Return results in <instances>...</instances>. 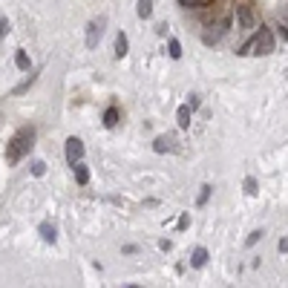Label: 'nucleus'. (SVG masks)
<instances>
[{
  "instance_id": "1",
  "label": "nucleus",
  "mask_w": 288,
  "mask_h": 288,
  "mask_svg": "<svg viewBox=\"0 0 288 288\" xmlns=\"http://www.w3.org/2000/svg\"><path fill=\"white\" fill-rule=\"evenodd\" d=\"M32 141H35V127H21L14 133V138L6 144V161L9 165H17L29 150H32Z\"/></svg>"
},
{
  "instance_id": "2",
  "label": "nucleus",
  "mask_w": 288,
  "mask_h": 288,
  "mask_svg": "<svg viewBox=\"0 0 288 288\" xmlns=\"http://www.w3.org/2000/svg\"><path fill=\"white\" fill-rule=\"evenodd\" d=\"M274 52V32L268 26H259V32L254 35V41H248L239 49V55H271Z\"/></svg>"
},
{
  "instance_id": "3",
  "label": "nucleus",
  "mask_w": 288,
  "mask_h": 288,
  "mask_svg": "<svg viewBox=\"0 0 288 288\" xmlns=\"http://www.w3.org/2000/svg\"><path fill=\"white\" fill-rule=\"evenodd\" d=\"M104 26H107V17H104V14H101L98 21H89V26H86V46H89V49H95L98 41L104 38Z\"/></svg>"
},
{
  "instance_id": "4",
  "label": "nucleus",
  "mask_w": 288,
  "mask_h": 288,
  "mask_svg": "<svg viewBox=\"0 0 288 288\" xmlns=\"http://www.w3.org/2000/svg\"><path fill=\"white\" fill-rule=\"evenodd\" d=\"M228 26H230V17H222L216 26H208V32H205V38H202V41L208 43V46H210V43H216L219 38L225 35V32H228Z\"/></svg>"
},
{
  "instance_id": "5",
  "label": "nucleus",
  "mask_w": 288,
  "mask_h": 288,
  "mask_svg": "<svg viewBox=\"0 0 288 288\" xmlns=\"http://www.w3.org/2000/svg\"><path fill=\"white\" fill-rule=\"evenodd\" d=\"M81 158H84V141L72 136L69 141H66V161L75 165V161H81Z\"/></svg>"
},
{
  "instance_id": "6",
  "label": "nucleus",
  "mask_w": 288,
  "mask_h": 288,
  "mask_svg": "<svg viewBox=\"0 0 288 288\" xmlns=\"http://www.w3.org/2000/svg\"><path fill=\"white\" fill-rule=\"evenodd\" d=\"M153 150H156V153H170V150H176V138H173V136H158L156 141H153Z\"/></svg>"
},
{
  "instance_id": "7",
  "label": "nucleus",
  "mask_w": 288,
  "mask_h": 288,
  "mask_svg": "<svg viewBox=\"0 0 288 288\" xmlns=\"http://www.w3.org/2000/svg\"><path fill=\"white\" fill-rule=\"evenodd\" d=\"M190 115H193V110H190V104H182L179 110H176V121H179L182 130L190 127Z\"/></svg>"
},
{
  "instance_id": "8",
  "label": "nucleus",
  "mask_w": 288,
  "mask_h": 288,
  "mask_svg": "<svg viewBox=\"0 0 288 288\" xmlns=\"http://www.w3.org/2000/svg\"><path fill=\"white\" fill-rule=\"evenodd\" d=\"M237 14H239V23H242V29H254V12H251V6H239Z\"/></svg>"
},
{
  "instance_id": "9",
  "label": "nucleus",
  "mask_w": 288,
  "mask_h": 288,
  "mask_svg": "<svg viewBox=\"0 0 288 288\" xmlns=\"http://www.w3.org/2000/svg\"><path fill=\"white\" fill-rule=\"evenodd\" d=\"M38 230H41V239H43V242L55 245V239H58V230H55V225L43 222V225H41V228H38Z\"/></svg>"
},
{
  "instance_id": "10",
  "label": "nucleus",
  "mask_w": 288,
  "mask_h": 288,
  "mask_svg": "<svg viewBox=\"0 0 288 288\" xmlns=\"http://www.w3.org/2000/svg\"><path fill=\"white\" fill-rule=\"evenodd\" d=\"M72 170H75V182H78V185H86V182H89V170H86L84 161H75Z\"/></svg>"
},
{
  "instance_id": "11",
  "label": "nucleus",
  "mask_w": 288,
  "mask_h": 288,
  "mask_svg": "<svg viewBox=\"0 0 288 288\" xmlns=\"http://www.w3.org/2000/svg\"><path fill=\"white\" fill-rule=\"evenodd\" d=\"M127 49H130L127 35H124V32H118V38H115V55H118V58H124V55H127Z\"/></svg>"
},
{
  "instance_id": "12",
  "label": "nucleus",
  "mask_w": 288,
  "mask_h": 288,
  "mask_svg": "<svg viewBox=\"0 0 288 288\" xmlns=\"http://www.w3.org/2000/svg\"><path fill=\"white\" fill-rule=\"evenodd\" d=\"M136 12H138V17H141V21H147V17L153 14V0H138Z\"/></svg>"
},
{
  "instance_id": "13",
  "label": "nucleus",
  "mask_w": 288,
  "mask_h": 288,
  "mask_svg": "<svg viewBox=\"0 0 288 288\" xmlns=\"http://www.w3.org/2000/svg\"><path fill=\"white\" fill-rule=\"evenodd\" d=\"M205 262H208V251H205V248H196L193 257H190V265H193V268H202Z\"/></svg>"
},
{
  "instance_id": "14",
  "label": "nucleus",
  "mask_w": 288,
  "mask_h": 288,
  "mask_svg": "<svg viewBox=\"0 0 288 288\" xmlns=\"http://www.w3.org/2000/svg\"><path fill=\"white\" fill-rule=\"evenodd\" d=\"M14 64H17V69H21V72H29L32 61H29V55H26V52H17V55H14Z\"/></svg>"
},
{
  "instance_id": "15",
  "label": "nucleus",
  "mask_w": 288,
  "mask_h": 288,
  "mask_svg": "<svg viewBox=\"0 0 288 288\" xmlns=\"http://www.w3.org/2000/svg\"><path fill=\"white\" fill-rule=\"evenodd\" d=\"M115 124H118V110L110 107L107 113H104V127H115Z\"/></svg>"
},
{
  "instance_id": "16",
  "label": "nucleus",
  "mask_w": 288,
  "mask_h": 288,
  "mask_svg": "<svg viewBox=\"0 0 288 288\" xmlns=\"http://www.w3.org/2000/svg\"><path fill=\"white\" fill-rule=\"evenodd\" d=\"M170 58H173V61H179V58H182V43L176 41V38L170 41Z\"/></svg>"
},
{
  "instance_id": "17",
  "label": "nucleus",
  "mask_w": 288,
  "mask_h": 288,
  "mask_svg": "<svg viewBox=\"0 0 288 288\" xmlns=\"http://www.w3.org/2000/svg\"><path fill=\"white\" fill-rule=\"evenodd\" d=\"M245 193H257V179H254V176H248V179H245Z\"/></svg>"
},
{
  "instance_id": "18",
  "label": "nucleus",
  "mask_w": 288,
  "mask_h": 288,
  "mask_svg": "<svg viewBox=\"0 0 288 288\" xmlns=\"http://www.w3.org/2000/svg\"><path fill=\"white\" fill-rule=\"evenodd\" d=\"M210 190H213V187H210V185H205V187H202V193H199V205H208V199H210Z\"/></svg>"
},
{
  "instance_id": "19",
  "label": "nucleus",
  "mask_w": 288,
  "mask_h": 288,
  "mask_svg": "<svg viewBox=\"0 0 288 288\" xmlns=\"http://www.w3.org/2000/svg\"><path fill=\"white\" fill-rule=\"evenodd\" d=\"M46 173V165L43 161H32V176H43Z\"/></svg>"
},
{
  "instance_id": "20",
  "label": "nucleus",
  "mask_w": 288,
  "mask_h": 288,
  "mask_svg": "<svg viewBox=\"0 0 288 288\" xmlns=\"http://www.w3.org/2000/svg\"><path fill=\"white\" fill-rule=\"evenodd\" d=\"M259 239H262V230H254L251 237L245 239V245H248V248H251V245H257V242H259Z\"/></svg>"
},
{
  "instance_id": "21",
  "label": "nucleus",
  "mask_w": 288,
  "mask_h": 288,
  "mask_svg": "<svg viewBox=\"0 0 288 288\" xmlns=\"http://www.w3.org/2000/svg\"><path fill=\"white\" fill-rule=\"evenodd\" d=\"M6 32H9V21L0 14V38H6Z\"/></svg>"
},
{
  "instance_id": "22",
  "label": "nucleus",
  "mask_w": 288,
  "mask_h": 288,
  "mask_svg": "<svg viewBox=\"0 0 288 288\" xmlns=\"http://www.w3.org/2000/svg\"><path fill=\"white\" fill-rule=\"evenodd\" d=\"M187 104H190V110H196V107H199V95H190V101H187Z\"/></svg>"
},
{
  "instance_id": "23",
  "label": "nucleus",
  "mask_w": 288,
  "mask_h": 288,
  "mask_svg": "<svg viewBox=\"0 0 288 288\" xmlns=\"http://www.w3.org/2000/svg\"><path fill=\"white\" fill-rule=\"evenodd\" d=\"M187 222H190V219H187V213H185V216H179V228H182V230L187 228Z\"/></svg>"
}]
</instances>
